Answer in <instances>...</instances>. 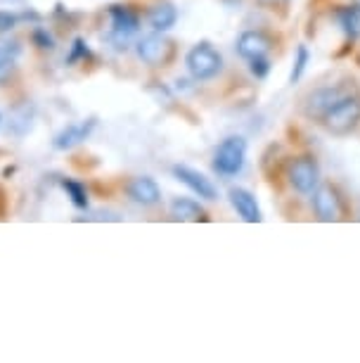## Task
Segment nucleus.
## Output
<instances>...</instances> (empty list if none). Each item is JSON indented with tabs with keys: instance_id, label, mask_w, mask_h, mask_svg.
I'll return each instance as SVG.
<instances>
[{
	"instance_id": "1",
	"label": "nucleus",
	"mask_w": 360,
	"mask_h": 363,
	"mask_svg": "<svg viewBox=\"0 0 360 363\" xmlns=\"http://www.w3.org/2000/svg\"><path fill=\"white\" fill-rule=\"evenodd\" d=\"M323 128L335 138H346L360 126V93H346L327 114L323 116Z\"/></svg>"
},
{
	"instance_id": "2",
	"label": "nucleus",
	"mask_w": 360,
	"mask_h": 363,
	"mask_svg": "<svg viewBox=\"0 0 360 363\" xmlns=\"http://www.w3.org/2000/svg\"><path fill=\"white\" fill-rule=\"evenodd\" d=\"M289 188L298 195H313V190L320 186V164L310 152L291 157L284 167Z\"/></svg>"
},
{
	"instance_id": "3",
	"label": "nucleus",
	"mask_w": 360,
	"mask_h": 363,
	"mask_svg": "<svg viewBox=\"0 0 360 363\" xmlns=\"http://www.w3.org/2000/svg\"><path fill=\"white\" fill-rule=\"evenodd\" d=\"M185 65L194 81H211L223 72V55L209 40H202L194 48H190Z\"/></svg>"
},
{
	"instance_id": "4",
	"label": "nucleus",
	"mask_w": 360,
	"mask_h": 363,
	"mask_svg": "<svg viewBox=\"0 0 360 363\" xmlns=\"http://www.w3.org/2000/svg\"><path fill=\"white\" fill-rule=\"evenodd\" d=\"M244 160H247V140L242 135H230L216 147L214 171L223 178L237 176L244 169Z\"/></svg>"
},
{
	"instance_id": "5",
	"label": "nucleus",
	"mask_w": 360,
	"mask_h": 363,
	"mask_svg": "<svg viewBox=\"0 0 360 363\" xmlns=\"http://www.w3.org/2000/svg\"><path fill=\"white\" fill-rule=\"evenodd\" d=\"M346 93H351V91L346 86H339V84L313 88V91L301 100V114L306 116V119L318 121V124H320L323 116L327 114Z\"/></svg>"
},
{
	"instance_id": "6",
	"label": "nucleus",
	"mask_w": 360,
	"mask_h": 363,
	"mask_svg": "<svg viewBox=\"0 0 360 363\" xmlns=\"http://www.w3.org/2000/svg\"><path fill=\"white\" fill-rule=\"evenodd\" d=\"M107 15H110V24H112L110 33H107V40L117 48H126L128 40L140 31V15L131 5H112L107 10Z\"/></svg>"
},
{
	"instance_id": "7",
	"label": "nucleus",
	"mask_w": 360,
	"mask_h": 363,
	"mask_svg": "<svg viewBox=\"0 0 360 363\" xmlns=\"http://www.w3.org/2000/svg\"><path fill=\"white\" fill-rule=\"evenodd\" d=\"M135 52H138V57L147 67L159 69V67H168V62L173 60L175 45H173V40H168L161 31H154V33L142 36L138 43H135Z\"/></svg>"
},
{
	"instance_id": "8",
	"label": "nucleus",
	"mask_w": 360,
	"mask_h": 363,
	"mask_svg": "<svg viewBox=\"0 0 360 363\" xmlns=\"http://www.w3.org/2000/svg\"><path fill=\"white\" fill-rule=\"evenodd\" d=\"M313 211L315 218L323 223H335L342 221L346 214V202L344 195L335 183H320L313 190Z\"/></svg>"
},
{
	"instance_id": "9",
	"label": "nucleus",
	"mask_w": 360,
	"mask_h": 363,
	"mask_svg": "<svg viewBox=\"0 0 360 363\" xmlns=\"http://www.w3.org/2000/svg\"><path fill=\"white\" fill-rule=\"evenodd\" d=\"M273 48H275L273 36L266 31H261V29L242 31L240 36H237V43H235L237 55L244 60H254V57H261V55H268Z\"/></svg>"
},
{
	"instance_id": "10",
	"label": "nucleus",
	"mask_w": 360,
	"mask_h": 363,
	"mask_svg": "<svg viewBox=\"0 0 360 363\" xmlns=\"http://www.w3.org/2000/svg\"><path fill=\"white\" fill-rule=\"evenodd\" d=\"M173 176L178 178L182 186H187L190 190H192L197 197H202V200H207V202L219 200V190H216V186L202 174V171H197L192 167H185V164H175Z\"/></svg>"
},
{
	"instance_id": "11",
	"label": "nucleus",
	"mask_w": 360,
	"mask_h": 363,
	"mask_svg": "<svg viewBox=\"0 0 360 363\" xmlns=\"http://www.w3.org/2000/svg\"><path fill=\"white\" fill-rule=\"evenodd\" d=\"M126 193L135 204H142V207H154V204L161 202V188L157 186V181L149 176L133 178L126 186Z\"/></svg>"
},
{
	"instance_id": "12",
	"label": "nucleus",
	"mask_w": 360,
	"mask_h": 363,
	"mask_svg": "<svg viewBox=\"0 0 360 363\" xmlns=\"http://www.w3.org/2000/svg\"><path fill=\"white\" fill-rule=\"evenodd\" d=\"M228 197H230V204H233V209L240 214L242 221H247V223H261L263 221L259 202H256V197L251 195L247 188H230Z\"/></svg>"
},
{
	"instance_id": "13",
	"label": "nucleus",
	"mask_w": 360,
	"mask_h": 363,
	"mask_svg": "<svg viewBox=\"0 0 360 363\" xmlns=\"http://www.w3.org/2000/svg\"><path fill=\"white\" fill-rule=\"evenodd\" d=\"M93 128H95V119L79 121V124H69L55 135L52 145H55V150H71V147H76L79 143H83L88 135L93 133Z\"/></svg>"
},
{
	"instance_id": "14",
	"label": "nucleus",
	"mask_w": 360,
	"mask_h": 363,
	"mask_svg": "<svg viewBox=\"0 0 360 363\" xmlns=\"http://www.w3.org/2000/svg\"><path fill=\"white\" fill-rule=\"evenodd\" d=\"M175 22H178V10H175V5L168 3V0H161V3L152 5V8L147 10V24L152 26L154 31L166 33L171 26H175Z\"/></svg>"
},
{
	"instance_id": "15",
	"label": "nucleus",
	"mask_w": 360,
	"mask_h": 363,
	"mask_svg": "<svg viewBox=\"0 0 360 363\" xmlns=\"http://www.w3.org/2000/svg\"><path fill=\"white\" fill-rule=\"evenodd\" d=\"M171 216L175 221H187V223L209 221L207 209H204L199 202L190 200V197H175L171 202Z\"/></svg>"
},
{
	"instance_id": "16",
	"label": "nucleus",
	"mask_w": 360,
	"mask_h": 363,
	"mask_svg": "<svg viewBox=\"0 0 360 363\" xmlns=\"http://www.w3.org/2000/svg\"><path fill=\"white\" fill-rule=\"evenodd\" d=\"M335 19H337V24L342 26L349 43H353V40L360 36V10L356 5H339L335 10Z\"/></svg>"
},
{
	"instance_id": "17",
	"label": "nucleus",
	"mask_w": 360,
	"mask_h": 363,
	"mask_svg": "<svg viewBox=\"0 0 360 363\" xmlns=\"http://www.w3.org/2000/svg\"><path fill=\"white\" fill-rule=\"evenodd\" d=\"M17 55H19L17 43H0V84L10 81V77L15 74Z\"/></svg>"
},
{
	"instance_id": "18",
	"label": "nucleus",
	"mask_w": 360,
	"mask_h": 363,
	"mask_svg": "<svg viewBox=\"0 0 360 363\" xmlns=\"http://www.w3.org/2000/svg\"><path fill=\"white\" fill-rule=\"evenodd\" d=\"M62 190L66 193V197L71 200L74 207H79V209H88V193H86V188L81 186L79 181H71V178H64L62 181Z\"/></svg>"
},
{
	"instance_id": "19",
	"label": "nucleus",
	"mask_w": 360,
	"mask_h": 363,
	"mask_svg": "<svg viewBox=\"0 0 360 363\" xmlns=\"http://www.w3.org/2000/svg\"><path fill=\"white\" fill-rule=\"evenodd\" d=\"M308 60H310V52L306 45H298L296 48V60H294V69L289 74V84H298L306 72V67H308Z\"/></svg>"
},
{
	"instance_id": "20",
	"label": "nucleus",
	"mask_w": 360,
	"mask_h": 363,
	"mask_svg": "<svg viewBox=\"0 0 360 363\" xmlns=\"http://www.w3.org/2000/svg\"><path fill=\"white\" fill-rule=\"evenodd\" d=\"M249 69H251V74H254L256 79H266V77H268V72H270V60H268V55H261V57L249 60Z\"/></svg>"
},
{
	"instance_id": "21",
	"label": "nucleus",
	"mask_w": 360,
	"mask_h": 363,
	"mask_svg": "<svg viewBox=\"0 0 360 363\" xmlns=\"http://www.w3.org/2000/svg\"><path fill=\"white\" fill-rule=\"evenodd\" d=\"M31 38H33V43L40 48V50H55V38H52L45 29H36Z\"/></svg>"
},
{
	"instance_id": "22",
	"label": "nucleus",
	"mask_w": 360,
	"mask_h": 363,
	"mask_svg": "<svg viewBox=\"0 0 360 363\" xmlns=\"http://www.w3.org/2000/svg\"><path fill=\"white\" fill-rule=\"evenodd\" d=\"M22 22V17L15 15V12H8V10H0V33L5 31H12L15 26Z\"/></svg>"
},
{
	"instance_id": "23",
	"label": "nucleus",
	"mask_w": 360,
	"mask_h": 363,
	"mask_svg": "<svg viewBox=\"0 0 360 363\" xmlns=\"http://www.w3.org/2000/svg\"><path fill=\"white\" fill-rule=\"evenodd\" d=\"M81 57H88V48H86V40L83 38H76L71 45V52L66 57V65H76Z\"/></svg>"
},
{
	"instance_id": "24",
	"label": "nucleus",
	"mask_w": 360,
	"mask_h": 363,
	"mask_svg": "<svg viewBox=\"0 0 360 363\" xmlns=\"http://www.w3.org/2000/svg\"><path fill=\"white\" fill-rule=\"evenodd\" d=\"M256 3H259L261 8H266V10H280V12H284V10L289 8L291 0H256Z\"/></svg>"
},
{
	"instance_id": "25",
	"label": "nucleus",
	"mask_w": 360,
	"mask_h": 363,
	"mask_svg": "<svg viewBox=\"0 0 360 363\" xmlns=\"http://www.w3.org/2000/svg\"><path fill=\"white\" fill-rule=\"evenodd\" d=\"M86 221H121V216L110 214V211H100L95 216H86Z\"/></svg>"
},
{
	"instance_id": "26",
	"label": "nucleus",
	"mask_w": 360,
	"mask_h": 363,
	"mask_svg": "<svg viewBox=\"0 0 360 363\" xmlns=\"http://www.w3.org/2000/svg\"><path fill=\"white\" fill-rule=\"evenodd\" d=\"M353 5H356V8L360 10V0H353Z\"/></svg>"
}]
</instances>
